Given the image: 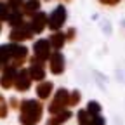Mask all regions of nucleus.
<instances>
[{"label":"nucleus","instance_id":"f3484780","mask_svg":"<svg viewBox=\"0 0 125 125\" xmlns=\"http://www.w3.org/2000/svg\"><path fill=\"white\" fill-rule=\"evenodd\" d=\"M78 99H80V94H78L76 90L71 94V96H70V106H75L76 103H78Z\"/></svg>","mask_w":125,"mask_h":125},{"label":"nucleus","instance_id":"f257e3e1","mask_svg":"<svg viewBox=\"0 0 125 125\" xmlns=\"http://www.w3.org/2000/svg\"><path fill=\"white\" fill-rule=\"evenodd\" d=\"M42 115V104L38 101H24L21 106V122L23 125H35Z\"/></svg>","mask_w":125,"mask_h":125},{"label":"nucleus","instance_id":"39448f33","mask_svg":"<svg viewBox=\"0 0 125 125\" xmlns=\"http://www.w3.org/2000/svg\"><path fill=\"white\" fill-rule=\"evenodd\" d=\"M31 35H33V31H31V26L30 24H19V26H16L12 30V33H10V38L14 42H19V40H26V38H31Z\"/></svg>","mask_w":125,"mask_h":125},{"label":"nucleus","instance_id":"9b49d317","mask_svg":"<svg viewBox=\"0 0 125 125\" xmlns=\"http://www.w3.org/2000/svg\"><path fill=\"white\" fill-rule=\"evenodd\" d=\"M40 9V2L38 0H28V2H24V12L26 14H37Z\"/></svg>","mask_w":125,"mask_h":125},{"label":"nucleus","instance_id":"6ab92c4d","mask_svg":"<svg viewBox=\"0 0 125 125\" xmlns=\"http://www.w3.org/2000/svg\"><path fill=\"white\" fill-rule=\"evenodd\" d=\"M92 125H104V118L96 115V116H92Z\"/></svg>","mask_w":125,"mask_h":125},{"label":"nucleus","instance_id":"f03ea898","mask_svg":"<svg viewBox=\"0 0 125 125\" xmlns=\"http://www.w3.org/2000/svg\"><path fill=\"white\" fill-rule=\"evenodd\" d=\"M68 104H70V94H68V90L59 89L49 109H51V113H62L64 106H68Z\"/></svg>","mask_w":125,"mask_h":125},{"label":"nucleus","instance_id":"423d86ee","mask_svg":"<svg viewBox=\"0 0 125 125\" xmlns=\"http://www.w3.org/2000/svg\"><path fill=\"white\" fill-rule=\"evenodd\" d=\"M16 89L18 90H26V89H30V83H31V75H30V71H26V70H21L18 75H16Z\"/></svg>","mask_w":125,"mask_h":125},{"label":"nucleus","instance_id":"aec40b11","mask_svg":"<svg viewBox=\"0 0 125 125\" xmlns=\"http://www.w3.org/2000/svg\"><path fill=\"white\" fill-rule=\"evenodd\" d=\"M103 4H108V5H115V4H118L120 0H101Z\"/></svg>","mask_w":125,"mask_h":125},{"label":"nucleus","instance_id":"4468645a","mask_svg":"<svg viewBox=\"0 0 125 125\" xmlns=\"http://www.w3.org/2000/svg\"><path fill=\"white\" fill-rule=\"evenodd\" d=\"M78 120H80V125H92V118L89 116V113L85 109H82V111L78 113Z\"/></svg>","mask_w":125,"mask_h":125},{"label":"nucleus","instance_id":"dca6fc26","mask_svg":"<svg viewBox=\"0 0 125 125\" xmlns=\"http://www.w3.org/2000/svg\"><path fill=\"white\" fill-rule=\"evenodd\" d=\"M99 111H101V106H99L97 103L90 101V103H89V108H87V113L92 115V116H96V115H99Z\"/></svg>","mask_w":125,"mask_h":125},{"label":"nucleus","instance_id":"f8f14e48","mask_svg":"<svg viewBox=\"0 0 125 125\" xmlns=\"http://www.w3.org/2000/svg\"><path fill=\"white\" fill-rule=\"evenodd\" d=\"M64 35H62V33H54L52 37H51V45L54 47V49L56 51H59L61 49V47H62V43H64Z\"/></svg>","mask_w":125,"mask_h":125},{"label":"nucleus","instance_id":"0eeeda50","mask_svg":"<svg viewBox=\"0 0 125 125\" xmlns=\"http://www.w3.org/2000/svg\"><path fill=\"white\" fill-rule=\"evenodd\" d=\"M62 70H64V57L61 52H54L51 56V71L57 75V73H62Z\"/></svg>","mask_w":125,"mask_h":125},{"label":"nucleus","instance_id":"2eb2a0df","mask_svg":"<svg viewBox=\"0 0 125 125\" xmlns=\"http://www.w3.org/2000/svg\"><path fill=\"white\" fill-rule=\"evenodd\" d=\"M12 14V9L5 4L0 2V19H9V16Z\"/></svg>","mask_w":125,"mask_h":125},{"label":"nucleus","instance_id":"7ed1b4c3","mask_svg":"<svg viewBox=\"0 0 125 125\" xmlns=\"http://www.w3.org/2000/svg\"><path fill=\"white\" fill-rule=\"evenodd\" d=\"M64 21H66V9L62 7V5H59V7H56V9L52 10V14H51L49 26H51L52 30H59L62 24H64Z\"/></svg>","mask_w":125,"mask_h":125},{"label":"nucleus","instance_id":"1a4fd4ad","mask_svg":"<svg viewBox=\"0 0 125 125\" xmlns=\"http://www.w3.org/2000/svg\"><path fill=\"white\" fill-rule=\"evenodd\" d=\"M30 75H31V78H35V80H40V82L45 78V70H43V66H42V62H40V61L33 59V64H31Z\"/></svg>","mask_w":125,"mask_h":125},{"label":"nucleus","instance_id":"a211bd4d","mask_svg":"<svg viewBox=\"0 0 125 125\" xmlns=\"http://www.w3.org/2000/svg\"><path fill=\"white\" fill-rule=\"evenodd\" d=\"M5 113H7V106H5L4 97L0 96V116H5Z\"/></svg>","mask_w":125,"mask_h":125},{"label":"nucleus","instance_id":"6e6552de","mask_svg":"<svg viewBox=\"0 0 125 125\" xmlns=\"http://www.w3.org/2000/svg\"><path fill=\"white\" fill-rule=\"evenodd\" d=\"M45 23H47V16L43 12H37L33 16V19H31V23H30L31 31H33V33H40V31L45 28Z\"/></svg>","mask_w":125,"mask_h":125},{"label":"nucleus","instance_id":"ddd939ff","mask_svg":"<svg viewBox=\"0 0 125 125\" xmlns=\"http://www.w3.org/2000/svg\"><path fill=\"white\" fill-rule=\"evenodd\" d=\"M70 116H71V113H70V111H62V113H57V116H54V118L51 120V123H52V125H61L62 122H66Z\"/></svg>","mask_w":125,"mask_h":125},{"label":"nucleus","instance_id":"9d476101","mask_svg":"<svg viewBox=\"0 0 125 125\" xmlns=\"http://www.w3.org/2000/svg\"><path fill=\"white\" fill-rule=\"evenodd\" d=\"M51 92H52V83L51 82H42L37 87V94H38V97H42V99H47L51 96Z\"/></svg>","mask_w":125,"mask_h":125},{"label":"nucleus","instance_id":"20e7f679","mask_svg":"<svg viewBox=\"0 0 125 125\" xmlns=\"http://www.w3.org/2000/svg\"><path fill=\"white\" fill-rule=\"evenodd\" d=\"M33 51H35V59L43 62L45 59H49L51 57V42H47V40H38L33 47Z\"/></svg>","mask_w":125,"mask_h":125}]
</instances>
